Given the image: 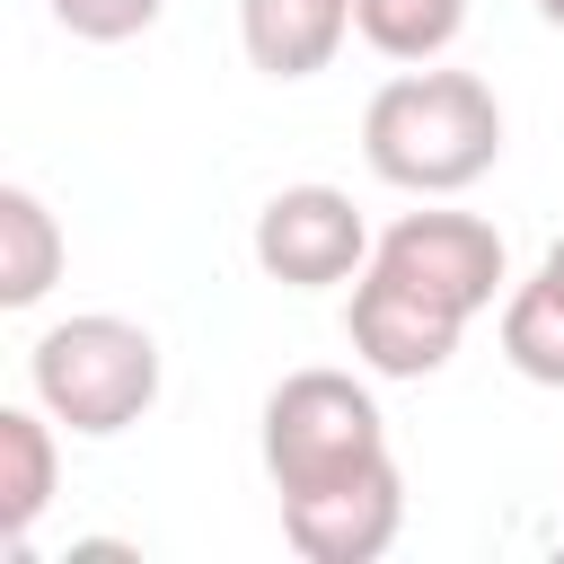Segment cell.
<instances>
[{
    "mask_svg": "<svg viewBox=\"0 0 564 564\" xmlns=\"http://www.w3.org/2000/svg\"><path fill=\"white\" fill-rule=\"evenodd\" d=\"M256 449H264L273 494H326V485H352L370 467H397L388 414H379V397L352 370H291V379H273Z\"/></svg>",
    "mask_w": 564,
    "mask_h": 564,
    "instance_id": "obj_3",
    "label": "cell"
},
{
    "mask_svg": "<svg viewBox=\"0 0 564 564\" xmlns=\"http://www.w3.org/2000/svg\"><path fill=\"white\" fill-rule=\"evenodd\" d=\"M538 273H546V282H555V291H564V238H555V247H546V256H538Z\"/></svg>",
    "mask_w": 564,
    "mask_h": 564,
    "instance_id": "obj_14",
    "label": "cell"
},
{
    "mask_svg": "<svg viewBox=\"0 0 564 564\" xmlns=\"http://www.w3.org/2000/svg\"><path fill=\"white\" fill-rule=\"evenodd\" d=\"M159 379H167L159 335L141 317H115V308H79V317L44 326L35 352H26V397L79 441L132 432L159 405Z\"/></svg>",
    "mask_w": 564,
    "mask_h": 564,
    "instance_id": "obj_2",
    "label": "cell"
},
{
    "mask_svg": "<svg viewBox=\"0 0 564 564\" xmlns=\"http://www.w3.org/2000/svg\"><path fill=\"white\" fill-rule=\"evenodd\" d=\"M405 529V476L397 467H370L352 485H326V494H282V538L291 555L308 564H379Z\"/></svg>",
    "mask_w": 564,
    "mask_h": 564,
    "instance_id": "obj_7",
    "label": "cell"
},
{
    "mask_svg": "<svg viewBox=\"0 0 564 564\" xmlns=\"http://www.w3.org/2000/svg\"><path fill=\"white\" fill-rule=\"evenodd\" d=\"M538 18H546V26H564V0H538Z\"/></svg>",
    "mask_w": 564,
    "mask_h": 564,
    "instance_id": "obj_15",
    "label": "cell"
},
{
    "mask_svg": "<svg viewBox=\"0 0 564 564\" xmlns=\"http://www.w3.org/2000/svg\"><path fill=\"white\" fill-rule=\"evenodd\" d=\"M159 9L167 0H53V26L79 35V44H132V35L159 26Z\"/></svg>",
    "mask_w": 564,
    "mask_h": 564,
    "instance_id": "obj_13",
    "label": "cell"
},
{
    "mask_svg": "<svg viewBox=\"0 0 564 564\" xmlns=\"http://www.w3.org/2000/svg\"><path fill=\"white\" fill-rule=\"evenodd\" d=\"M344 335H352V361H361L370 379H432V370H449L467 317L432 308V300L405 291L397 273L361 264V282H352V300H344Z\"/></svg>",
    "mask_w": 564,
    "mask_h": 564,
    "instance_id": "obj_6",
    "label": "cell"
},
{
    "mask_svg": "<svg viewBox=\"0 0 564 564\" xmlns=\"http://www.w3.org/2000/svg\"><path fill=\"white\" fill-rule=\"evenodd\" d=\"M502 361L529 388H564V291L546 273H529V282L502 291Z\"/></svg>",
    "mask_w": 564,
    "mask_h": 564,
    "instance_id": "obj_12",
    "label": "cell"
},
{
    "mask_svg": "<svg viewBox=\"0 0 564 564\" xmlns=\"http://www.w3.org/2000/svg\"><path fill=\"white\" fill-rule=\"evenodd\" d=\"M53 494H62V423L35 397L0 405V538H9V555H26Z\"/></svg>",
    "mask_w": 564,
    "mask_h": 564,
    "instance_id": "obj_9",
    "label": "cell"
},
{
    "mask_svg": "<svg viewBox=\"0 0 564 564\" xmlns=\"http://www.w3.org/2000/svg\"><path fill=\"white\" fill-rule=\"evenodd\" d=\"M352 35L379 62H441L467 35V0H352Z\"/></svg>",
    "mask_w": 564,
    "mask_h": 564,
    "instance_id": "obj_11",
    "label": "cell"
},
{
    "mask_svg": "<svg viewBox=\"0 0 564 564\" xmlns=\"http://www.w3.org/2000/svg\"><path fill=\"white\" fill-rule=\"evenodd\" d=\"M370 264H379V273H397L405 291H423V300H432V308H449V317L494 308V300H502V282H511L502 229H494V220H476V212H397V220L379 229Z\"/></svg>",
    "mask_w": 564,
    "mask_h": 564,
    "instance_id": "obj_4",
    "label": "cell"
},
{
    "mask_svg": "<svg viewBox=\"0 0 564 564\" xmlns=\"http://www.w3.org/2000/svg\"><path fill=\"white\" fill-rule=\"evenodd\" d=\"M361 159H370L379 185L449 203V194H467V185L494 176V159H502V97L476 70L405 62L361 106Z\"/></svg>",
    "mask_w": 564,
    "mask_h": 564,
    "instance_id": "obj_1",
    "label": "cell"
},
{
    "mask_svg": "<svg viewBox=\"0 0 564 564\" xmlns=\"http://www.w3.org/2000/svg\"><path fill=\"white\" fill-rule=\"evenodd\" d=\"M247 247H256L264 282H282V291H335V282H361L379 238L344 185H282V194H264Z\"/></svg>",
    "mask_w": 564,
    "mask_h": 564,
    "instance_id": "obj_5",
    "label": "cell"
},
{
    "mask_svg": "<svg viewBox=\"0 0 564 564\" xmlns=\"http://www.w3.org/2000/svg\"><path fill=\"white\" fill-rule=\"evenodd\" d=\"M352 35V0H238V44L264 79H317Z\"/></svg>",
    "mask_w": 564,
    "mask_h": 564,
    "instance_id": "obj_8",
    "label": "cell"
},
{
    "mask_svg": "<svg viewBox=\"0 0 564 564\" xmlns=\"http://www.w3.org/2000/svg\"><path fill=\"white\" fill-rule=\"evenodd\" d=\"M62 220L44 212L35 185H0V308H35L53 282H62Z\"/></svg>",
    "mask_w": 564,
    "mask_h": 564,
    "instance_id": "obj_10",
    "label": "cell"
}]
</instances>
